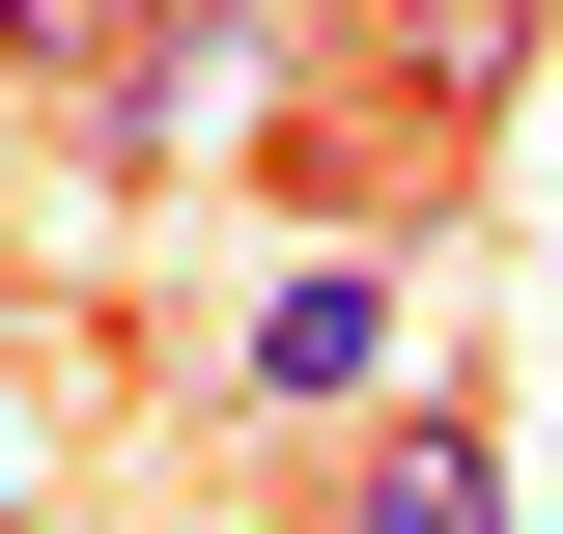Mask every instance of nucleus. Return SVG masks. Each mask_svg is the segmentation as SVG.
Listing matches in <instances>:
<instances>
[{
	"instance_id": "6",
	"label": "nucleus",
	"mask_w": 563,
	"mask_h": 534,
	"mask_svg": "<svg viewBox=\"0 0 563 534\" xmlns=\"http://www.w3.org/2000/svg\"><path fill=\"white\" fill-rule=\"evenodd\" d=\"M57 507V366H0V534Z\"/></svg>"
},
{
	"instance_id": "3",
	"label": "nucleus",
	"mask_w": 563,
	"mask_h": 534,
	"mask_svg": "<svg viewBox=\"0 0 563 534\" xmlns=\"http://www.w3.org/2000/svg\"><path fill=\"white\" fill-rule=\"evenodd\" d=\"M225 394H254V422H366V394H395V310H366V254L254 281V337H225Z\"/></svg>"
},
{
	"instance_id": "1",
	"label": "nucleus",
	"mask_w": 563,
	"mask_h": 534,
	"mask_svg": "<svg viewBox=\"0 0 563 534\" xmlns=\"http://www.w3.org/2000/svg\"><path fill=\"white\" fill-rule=\"evenodd\" d=\"M310 534H536V507H507V422H479V394H366Z\"/></svg>"
},
{
	"instance_id": "4",
	"label": "nucleus",
	"mask_w": 563,
	"mask_h": 534,
	"mask_svg": "<svg viewBox=\"0 0 563 534\" xmlns=\"http://www.w3.org/2000/svg\"><path fill=\"white\" fill-rule=\"evenodd\" d=\"M254 169H282L310 225H422L479 141H451V113H395V85H310V141H254Z\"/></svg>"
},
{
	"instance_id": "5",
	"label": "nucleus",
	"mask_w": 563,
	"mask_h": 534,
	"mask_svg": "<svg viewBox=\"0 0 563 534\" xmlns=\"http://www.w3.org/2000/svg\"><path fill=\"white\" fill-rule=\"evenodd\" d=\"M536 29H563V0H366V85H395V113H451V141H507Z\"/></svg>"
},
{
	"instance_id": "2",
	"label": "nucleus",
	"mask_w": 563,
	"mask_h": 534,
	"mask_svg": "<svg viewBox=\"0 0 563 534\" xmlns=\"http://www.w3.org/2000/svg\"><path fill=\"white\" fill-rule=\"evenodd\" d=\"M169 29H198V0H0V85L113 169V141H141V85H169Z\"/></svg>"
}]
</instances>
